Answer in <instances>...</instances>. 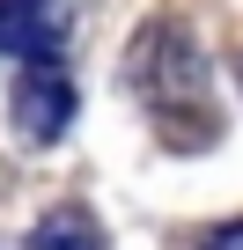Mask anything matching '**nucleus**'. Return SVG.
Wrapping results in <instances>:
<instances>
[{
	"label": "nucleus",
	"instance_id": "obj_1",
	"mask_svg": "<svg viewBox=\"0 0 243 250\" xmlns=\"http://www.w3.org/2000/svg\"><path fill=\"white\" fill-rule=\"evenodd\" d=\"M133 81H140L155 103H184V96L206 88V59L192 52V37H184L177 22H162V30H148V37L133 44Z\"/></svg>",
	"mask_w": 243,
	"mask_h": 250
},
{
	"label": "nucleus",
	"instance_id": "obj_2",
	"mask_svg": "<svg viewBox=\"0 0 243 250\" xmlns=\"http://www.w3.org/2000/svg\"><path fill=\"white\" fill-rule=\"evenodd\" d=\"M15 125L30 140H59L74 125V81L59 59H22V81H15Z\"/></svg>",
	"mask_w": 243,
	"mask_h": 250
},
{
	"label": "nucleus",
	"instance_id": "obj_3",
	"mask_svg": "<svg viewBox=\"0 0 243 250\" xmlns=\"http://www.w3.org/2000/svg\"><path fill=\"white\" fill-rule=\"evenodd\" d=\"M74 30L66 0H0V52L8 59H59Z\"/></svg>",
	"mask_w": 243,
	"mask_h": 250
},
{
	"label": "nucleus",
	"instance_id": "obj_4",
	"mask_svg": "<svg viewBox=\"0 0 243 250\" xmlns=\"http://www.w3.org/2000/svg\"><path fill=\"white\" fill-rule=\"evenodd\" d=\"M30 250H96V228H88V213H44L37 221V235H30Z\"/></svg>",
	"mask_w": 243,
	"mask_h": 250
},
{
	"label": "nucleus",
	"instance_id": "obj_5",
	"mask_svg": "<svg viewBox=\"0 0 243 250\" xmlns=\"http://www.w3.org/2000/svg\"><path fill=\"white\" fill-rule=\"evenodd\" d=\"M199 250H243V221H228V228H214Z\"/></svg>",
	"mask_w": 243,
	"mask_h": 250
}]
</instances>
